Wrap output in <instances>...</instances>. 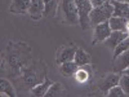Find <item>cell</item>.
<instances>
[{
	"mask_svg": "<svg viewBox=\"0 0 129 97\" xmlns=\"http://www.w3.org/2000/svg\"><path fill=\"white\" fill-rule=\"evenodd\" d=\"M57 13L62 22L67 25L80 23L79 10H78L76 4H75V0H61Z\"/></svg>",
	"mask_w": 129,
	"mask_h": 97,
	"instance_id": "6da1fadb",
	"label": "cell"
},
{
	"mask_svg": "<svg viewBox=\"0 0 129 97\" xmlns=\"http://www.w3.org/2000/svg\"><path fill=\"white\" fill-rule=\"evenodd\" d=\"M114 14V7L112 4L109 2V3H105L100 7H94L90 13H89V21H90V25L95 26L98 23H102V22H106L109 21Z\"/></svg>",
	"mask_w": 129,
	"mask_h": 97,
	"instance_id": "7a4b0ae2",
	"label": "cell"
},
{
	"mask_svg": "<svg viewBox=\"0 0 129 97\" xmlns=\"http://www.w3.org/2000/svg\"><path fill=\"white\" fill-rule=\"evenodd\" d=\"M75 4L78 7L79 10V17H80V26L87 30L90 26L89 21V13L93 9V5L90 3V0H75Z\"/></svg>",
	"mask_w": 129,
	"mask_h": 97,
	"instance_id": "3957f363",
	"label": "cell"
},
{
	"mask_svg": "<svg viewBox=\"0 0 129 97\" xmlns=\"http://www.w3.org/2000/svg\"><path fill=\"white\" fill-rule=\"evenodd\" d=\"M111 27L109 21L102 23H98L94 26V31H93V40H92V44H98V43H105V40L110 36L111 34Z\"/></svg>",
	"mask_w": 129,
	"mask_h": 97,
	"instance_id": "277c9868",
	"label": "cell"
},
{
	"mask_svg": "<svg viewBox=\"0 0 129 97\" xmlns=\"http://www.w3.org/2000/svg\"><path fill=\"white\" fill-rule=\"evenodd\" d=\"M128 36H129V32L128 31H111L110 36L105 40V44L109 47V48H111V49H115Z\"/></svg>",
	"mask_w": 129,
	"mask_h": 97,
	"instance_id": "5b68a950",
	"label": "cell"
},
{
	"mask_svg": "<svg viewBox=\"0 0 129 97\" xmlns=\"http://www.w3.org/2000/svg\"><path fill=\"white\" fill-rule=\"evenodd\" d=\"M120 75H121L120 72L119 74H109V75H106V77L98 83V88L106 94L110 88H112L114 85H116V84H119Z\"/></svg>",
	"mask_w": 129,
	"mask_h": 97,
	"instance_id": "8992f818",
	"label": "cell"
},
{
	"mask_svg": "<svg viewBox=\"0 0 129 97\" xmlns=\"http://www.w3.org/2000/svg\"><path fill=\"white\" fill-rule=\"evenodd\" d=\"M75 53H76V48H75V47H64V48H61V49L57 52L56 62H57L58 65H62L63 62L74 61Z\"/></svg>",
	"mask_w": 129,
	"mask_h": 97,
	"instance_id": "52a82bcc",
	"label": "cell"
},
{
	"mask_svg": "<svg viewBox=\"0 0 129 97\" xmlns=\"http://www.w3.org/2000/svg\"><path fill=\"white\" fill-rule=\"evenodd\" d=\"M126 67H129V49H126L116 58H114V65H112V70L115 72H121Z\"/></svg>",
	"mask_w": 129,
	"mask_h": 97,
	"instance_id": "ba28073f",
	"label": "cell"
},
{
	"mask_svg": "<svg viewBox=\"0 0 129 97\" xmlns=\"http://www.w3.org/2000/svg\"><path fill=\"white\" fill-rule=\"evenodd\" d=\"M30 17L38 21L44 16V0H31V5L28 9Z\"/></svg>",
	"mask_w": 129,
	"mask_h": 97,
	"instance_id": "9c48e42d",
	"label": "cell"
},
{
	"mask_svg": "<svg viewBox=\"0 0 129 97\" xmlns=\"http://www.w3.org/2000/svg\"><path fill=\"white\" fill-rule=\"evenodd\" d=\"M30 5H31V0H13L9 7V10H10V13L23 14L28 12Z\"/></svg>",
	"mask_w": 129,
	"mask_h": 97,
	"instance_id": "30bf717a",
	"label": "cell"
},
{
	"mask_svg": "<svg viewBox=\"0 0 129 97\" xmlns=\"http://www.w3.org/2000/svg\"><path fill=\"white\" fill-rule=\"evenodd\" d=\"M110 3L114 7V14L115 17H123V18H128L129 19V4L120 3V2H116V0H110Z\"/></svg>",
	"mask_w": 129,
	"mask_h": 97,
	"instance_id": "8fae6325",
	"label": "cell"
},
{
	"mask_svg": "<svg viewBox=\"0 0 129 97\" xmlns=\"http://www.w3.org/2000/svg\"><path fill=\"white\" fill-rule=\"evenodd\" d=\"M128 18H123V17H115L112 16L109 19V23L112 31H128L126 30V25H128Z\"/></svg>",
	"mask_w": 129,
	"mask_h": 97,
	"instance_id": "7c38bea8",
	"label": "cell"
},
{
	"mask_svg": "<svg viewBox=\"0 0 129 97\" xmlns=\"http://www.w3.org/2000/svg\"><path fill=\"white\" fill-rule=\"evenodd\" d=\"M61 0H44V17H54Z\"/></svg>",
	"mask_w": 129,
	"mask_h": 97,
	"instance_id": "4fadbf2b",
	"label": "cell"
},
{
	"mask_svg": "<svg viewBox=\"0 0 129 97\" xmlns=\"http://www.w3.org/2000/svg\"><path fill=\"white\" fill-rule=\"evenodd\" d=\"M52 84H53V83H52L48 78H45L43 83H39V84L35 85V87H32V88H31V93H32V96H38V97H40V96H45V93L48 92V89H49V87H50Z\"/></svg>",
	"mask_w": 129,
	"mask_h": 97,
	"instance_id": "5bb4252c",
	"label": "cell"
},
{
	"mask_svg": "<svg viewBox=\"0 0 129 97\" xmlns=\"http://www.w3.org/2000/svg\"><path fill=\"white\" fill-rule=\"evenodd\" d=\"M74 61L76 62V65H78L79 67H81V66H87V65L90 63V56H89L84 49L78 48V49H76V53H75V58H74Z\"/></svg>",
	"mask_w": 129,
	"mask_h": 97,
	"instance_id": "9a60e30c",
	"label": "cell"
},
{
	"mask_svg": "<svg viewBox=\"0 0 129 97\" xmlns=\"http://www.w3.org/2000/svg\"><path fill=\"white\" fill-rule=\"evenodd\" d=\"M79 66L76 65V62L75 61H69V62H63L61 65V72L63 77H74L75 72L78 71Z\"/></svg>",
	"mask_w": 129,
	"mask_h": 97,
	"instance_id": "2e32d148",
	"label": "cell"
},
{
	"mask_svg": "<svg viewBox=\"0 0 129 97\" xmlns=\"http://www.w3.org/2000/svg\"><path fill=\"white\" fill-rule=\"evenodd\" d=\"M90 70L88 69V71L85 70V69H83V66L81 67H79L78 69V71L75 72V79H76V82H79V83H85V82H88V79L90 78Z\"/></svg>",
	"mask_w": 129,
	"mask_h": 97,
	"instance_id": "e0dca14e",
	"label": "cell"
},
{
	"mask_svg": "<svg viewBox=\"0 0 129 97\" xmlns=\"http://www.w3.org/2000/svg\"><path fill=\"white\" fill-rule=\"evenodd\" d=\"M0 88H2V93L3 94H8L10 97H14L16 96L12 84H10L8 80H5V79H2V82H0Z\"/></svg>",
	"mask_w": 129,
	"mask_h": 97,
	"instance_id": "ac0fdd59",
	"label": "cell"
},
{
	"mask_svg": "<svg viewBox=\"0 0 129 97\" xmlns=\"http://www.w3.org/2000/svg\"><path fill=\"white\" fill-rule=\"evenodd\" d=\"M126 49H129V36L126 39H124L119 45H117L115 49H114V58H116L119 55H121L123 52H125Z\"/></svg>",
	"mask_w": 129,
	"mask_h": 97,
	"instance_id": "d6986e66",
	"label": "cell"
},
{
	"mask_svg": "<svg viewBox=\"0 0 129 97\" xmlns=\"http://www.w3.org/2000/svg\"><path fill=\"white\" fill-rule=\"evenodd\" d=\"M62 84L61 83H53L50 87H49V89H48V92L45 93V96L47 97H54V96H58L61 92H62Z\"/></svg>",
	"mask_w": 129,
	"mask_h": 97,
	"instance_id": "ffe728a7",
	"label": "cell"
},
{
	"mask_svg": "<svg viewBox=\"0 0 129 97\" xmlns=\"http://www.w3.org/2000/svg\"><path fill=\"white\" fill-rule=\"evenodd\" d=\"M106 96H109V97H123V96H125V93H124V91H123V88L120 87V85L116 84L112 88H110L109 91H107Z\"/></svg>",
	"mask_w": 129,
	"mask_h": 97,
	"instance_id": "44dd1931",
	"label": "cell"
},
{
	"mask_svg": "<svg viewBox=\"0 0 129 97\" xmlns=\"http://www.w3.org/2000/svg\"><path fill=\"white\" fill-rule=\"evenodd\" d=\"M119 85L123 88L125 96H129V75H128V74H121V75H120Z\"/></svg>",
	"mask_w": 129,
	"mask_h": 97,
	"instance_id": "7402d4cb",
	"label": "cell"
},
{
	"mask_svg": "<svg viewBox=\"0 0 129 97\" xmlns=\"http://www.w3.org/2000/svg\"><path fill=\"white\" fill-rule=\"evenodd\" d=\"M109 2H110V0H90L93 8H94V7H100V5H102V4H105V3H109Z\"/></svg>",
	"mask_w": 129,
	"mask_h": 97,
	"instance_id": "603a6c76",
	"label": "cell"
},
{
	"mask_svg": "<svg viewBox=\"0 0 129 97\" xmlns=\"http://www.w3.org/2000/svg\"><path fill=\"white\" fill-rule=\"evenodd\" d=\"M120 74H128V75H129V67H126L125 70H123V71H121Z\"/></svg>",
	"mask_w": 129,
	"mask_h": 97,
	"instance_id": "cb8c5ba5",
	"label": "cell"
},
{
	"mask_svg": "<svg viewBox=\"0 0 129 97\" xmlns=\"http://www.w3.org/2000/svg\"><path fill=\"white\" fill-rule=\"evenodd\" d=\"M116 2H120V3H124V2H125V0H116Z\"/></svg>",
	"mask_w": 129,
	"mask_h": 97,
	"instance_id": "d4e9b609",
	"label": "cell"
},
{
	"mask_svg": "<svg viewBox=\"0 0 129 97\" xmlns=\"http://www.w3.org/2000/svg\"><path fill=\"white\" fill-rule=\"evenodd\" d=\"M125 3H126V4H129V0H125Z\"/></svg>",
	"mask_w": 129,
	"mask_h": 97,
	"instance_id": "484cf974",
	"label": "cell"
}]
</instances>
